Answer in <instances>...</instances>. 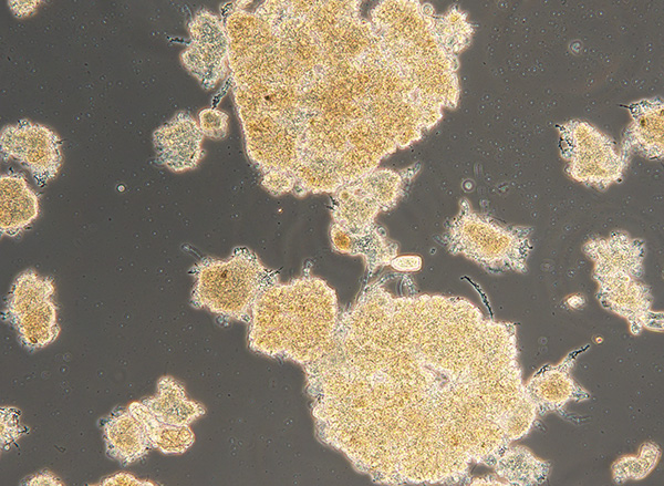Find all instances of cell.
<instances>
[{
  "label": "cell",
  "instance_id": "6da1fadb",
  "mask_svg": "<svg viewBox=\"0 0 664 486\" xmlns=\"http://www.w3.org/2000/svg\"><path fill=\"white\" fill-rule=\"evenodd\" d=\"M319 440L377 484H452L505 442L520 382L487 322L457 297L367 285L303 365Z\"/></svg>",
  "mask_w": 664,
  "mask_h": 486
},
{
  "label": "cell",
  "instance_id": "7a4b0ae2",
  "mask_svg": "<svg viewBox=\"0 0 664 486\" xmlns=\"http://www.w3.org/2000/svg\"><path fill=\"white\" fill-rule=\"evenodd\" d=\"M335 291L321 278L304 275L267 285L251 310L249 348L302 366L331 342L340 318Z\"/></svg>",
  "mask_w": 664,
  "mask_h": 486
},
{
  "label": "cell",
  "instance_id": "3957f363",
  "mask_svg": "<svg viewBox=\"0 0 664 486\" xmlns=\"http://www.w3.org/2000/svg\"><path fill=\"white\" fill-rule=\"evenodd\" d=\"M438 14L430 3L391 0L377 3L370 20L418 91L442 108H455L459 54L444 42Z\"/></svg>",
  "mask_w": 664,
  "mask_h": 486
},
{
  "label": "cell",
  "instance_id": "277c9868",
  "mask_svg": "<svg viewBox=\"0 0 664 486\" xmlns=\"http://www.w3.org/2000/svg\"><path fill=\"white\" fill-rule=\"evenodd\" d=\"M582 249L594 262L593 278L601 306L625 318L632 334H639L643 328L662 331L663 313L651 309V290L639 280L643 273L644 242L616 230L587 241Z\"/></svg>",
  "mask_w": 664,
  "mask_h": 486
},
{
  "label": "cell",
  "instance_id": "5b68a950",
  "mask_svg": "<svg viewBox=\"0 0 664 486\" xmlns=\"http://www.w3.org/2000/svg\"><path fill=\"white\" fill-rule=\"evenodd\" d=\"M194 278L190 306L206 309L226 320L249 323L252 306L260 291L278 280L247 247H236L226 259L204 257L190 269Z\"/></svg>",
  "mask_w": 664,
  "mask_h": 486
},
{
  "label": "cell",
  "instance_id": "8992f818",
  "mask_svg": "<svg viewBox=\"0 0 664 486\" xmlns=\"http://www.w3.org/2000/svg\"><path fill=\"white\" fill-rule=\"evenodd\" d=\"M532 229L502 224L475 211L467 198L459 200L457 215L448 223L445 242L453 255H463L492 275L526 272L532 250Z\"/></svg>",
  "mask_w": 664,
  "mask_h": 486
},
{
  "label": "cell",
  "instance_id": "52a82bcc",
  "mask_svg": "<svg viewBox=\"0 0 664 486\" xmlns=\"http://www.w3.org/2000/svg\"><path fill=\"white\" fill-rule=\"evenodd\" d=\"M560 156L573 180L601 192L621 180L630 164L614 139L585 121L570 120L557 125Z\"/></svg>",
  "mask_w": 664,
  "mask_h": 486
},
{
  "label": "cell",
  "instance_id": "ba28073f",
  "mask_svg": "<svg viewBox=\"0 0 664 486\" xmlns=\"http://www.w3.org/2000/svg\"><path fill=\"white\" fill-rule=\"evenodd\" d=\"M54 291L52 278L33 269L20 272L11 283L2 319L15 330L20 344L29 351L48 347L60 334Z\"/></svg>",
  "mask_w": 664,
  "mask_h": 486
},
{
  "label": "cell",
  "instance_id": "9c48e42d",
  "mask_svg": "<svg viewBox=\"0 0 664 486\" xmlns=\"http://www.w3.org/2000/svg\"><path fill=\"white\" fill-rule=\"evenodd\" d=\"M62 141L48 126L23 118L0 132L3 161H14L27 169L39 187L53 180L63 163Z\"/></svg>",
  "mask_w": 664,
  "mask_h": 486
},
{
  "label": "cell",
  "instance_id": "30bf717a",
  "mask_svg": "<svg viewBox=\"0 0 664 486\" xmlns=\"http://www.w3.org/2000/svg\"><path fill=\"white\" fill-rule=\"evenodd\" d=\"M187 31L189 41L179 59L201 89L212 90L229 72V40L217 14L201 8L193 13Z\"/></svg>",
  "mask_w": 664,
  "mask_h": 486
},
{
  "label": "cell",
  "instance_id": "8fae6325",
  "mask_svg": "<svg viewBox=\"0 0 664 486\" xmlns=\"http://www.w3.org/2000/svg\"><path fill=\"white\" fill-rule=\"evenodd\" d=\"M204 138L197 120L185 111L175 113L152 135L157 162L174 173L193 170L199 165Z\"/></svg>",
  "mask_w": 664,
  "mask_h": 486
},
{
  "label": "cell",
  "instance_id": "7c38bea8",
  "mask_svg": "<svg viewBox=\"0 0 664 486\" xmlns=\"http://www.w3.org/2000/svg\"><path fill=\"white\" fill-rule=\"evenodd\" d=\"M631 123L623 132L620 151L631 161L640 155L649 161H662L663 101L660 97L642 99L629 106Z\"/></svg>",
  "mask_w": 664,
  "mask_h": 486
},
{
  "label": "cell",
  "instance_id": "4fadbf2b",
  "mask_svg": "<svg viewBox=\"0 0 664 486\" xmlns=\"http://www.w3.org/2000/svg\"><path fill=\"white\" fill-rule=\"evenodd\" d=\"M384 211L382 205L357 178L332 193V224L352 238H361L378 231L376 216Z\"/></svg>",
  "mask_w": 664,
  "mask_h": 486
},
{
  "label": "cell",
  "instance_id": "5bb4252c",
  "mask_svg": "<svg viewBox=\"0 0 664 486\" xmlns=\"http://www.w3.org/2000/svg\"><path fill=\"white\" fill-rule=\"evenodd\" d=\"M106 456L122 465L145 457L153 448L139 420L126 407L113 410L102 422Z\"/></svg>",
  "mask_w": 664,
  "mask_h": 486
},
{
  "label": "cell",
  "instance_id": "9a60e30c",
  "mask_svg": "<svg viewBox=\"0 0 664 486\" xmlns=\"http://www.w3.org/2000/svg\"><path fill=\"white\" fill-rule=\"evenodd\" d=\"M39 196L31 189L25 177L17 172L0 176V231L2 236L15 237L39 216Z\"/></svg>",
  "mask_w": 664,
  "mask_h": 486
},
{
  "label": "cell",
  "instance_id": "2e32d148",
  "mask_svg": "<svg viewBox=\"0 0 664 486\" xmlns=\"http://www.w3.org/2000/svg\"><path fill=\"white\" fill-rule=\"evenodd\" d=\"M141 402L157 420L177 426H189L206 413V409L190 400L185 387L169 375L158 379L156 394Z\"/></svg>",
  "mask_w": 664,
  "mask_h": 486
},
{
  "label": "cell",
  "instance_id": "e0dca14e",
  "mask_svg": "<svg viewBox=\"0 0 664 486\" xmlns=\"http://www.w3.org/2000/svg\"><path fill=\"white\" fill-rule=\"evenodd\" d=\"M330 238L332 248L335 251L351 256H362L366 268L371 272L378 267L390 265L397 256V246L380 231L366 237L352 238L340 227L331 224Z\"/></svg>",
  "mask_w": 664,
  "mask_h": 486
},
{
  "label": "cell",
  "instance_id": "ac0fdd59",
  "mask_svg": "<svg viewBox=\"0 0 664 486\" xmlns=\"http://www.w3.org/2000/svg\"><path fill=\"white\" fill-rule=\"evenodd\" d=\"M127 409L139 420L153 446L163 454H183L195 442L189 426H177L157 420L141 402H132Z\"/></svg>",
  "mask_w": 664,
  "mask_h": 486
},
{
  "label": "cell",
  "instance_id": "d6986e66",
  "mask_svg": "<svg viewBox=\"0 0 664 486\" xmlns=\"http://www.w3.org/2000/svg\"><path fill=\"white\" fill-rule=\"evenodd\" d=\"M658 457V447L646 443L641 448L639 457H623L613 464V478L619 484L627 479L643 478L654 468Z\"/></svg>",
  "mask_w": 664,
  "mask_h": 486
},
{
  "label": "cell",
  "instance_id": "ffe728a7",
  "mask_svg": "<svg viewBox=\"0 0 664 486\" xmlns=\"http://www.w3.org/2000/svg\"><path fill=\"white\" fill-rule=\"evenodd\" d=\"M228 114L215 107L203 108L198 113V125L205 137L222 139L228 131Z\"/></svg>",
  "mask_w": 664,
  "mask_h": 486
},
{
  "label": "cell",
  "instance_id": "44dd1931",
  "mask_svg": "<svg viewBox=\"0 0 664 486\" xmlns=\"http://www.w3.org/2000/svg\"><path fill=\"white\" fill-rule=\"evenodd\" d=\"M27 432L21 423V412L13 406L1 407V447L9 448Z\"/></svg>",
  "mask_w": 664,
  "mask_h": 486
},
{
  "label": "cell",
  "instance_id": "7402d4cb",
  "mask_svg": "<svg viewBox=\"0 0 664 486\" xmlns=\"http://www.w3.org/2000/svg\"><path fill=\"white\" fill-rule=\"evenodd\" d=\"M96 485L102 486H154L155 483L146 479H138L128 473H116L103 478Z\"/></svg>",
  "mask_w": 664,
  "mask_h": 486
},
{
  "label": "cell",
  "instance_id": "603a6c76",
  "mask_svg": "<svg viewBox=\"0 0 664 486\" xmlns=\"http://www.w3.org/2000/svg\"><path fill=\"white\" fill-rule=\"evenodd\" d=\"M8 7L15 18L22 19L33 14L41 3L39 0H9Z\"/></svg>",
  "mask_w": 664,
  "mask_h": 486
},
{
  "label": "cell",
  "instance_id": "cb8c5ba5",
  "mask_svg": "<svg viewBox=\"0 0 664 486\" xmlns=\"http://www.w3.org/2000/svg\"><path fill=\"white\" fill-rule=\"evenodd\" d=\"M28 486H62L64 483L50 471H41L23 480Z\"/></svg>",
  "mask_w": 664,
  "mask_h": 486
},
{
  "label": "cell",
  "instance_id": "d4e9b609",
  "mask_svg": "<svg viewBox=\"0 0 664 486\" xmlns=\"http://www.w3.org/2000/svg\"><path fill=\"white\" fill-rule=\"evenodd\" d=\"M390 265L397 271H417L422 268V259L418 256H396Z\"/></svg>",
  "mask_w": 664,
  "mask_h": 486
},
{
  "label": "cell",
  "instance_id": "484cf974",
  "mask_svg": "<svg viewBox=\"0 0 664 486\" xmlns=\"http://www.w3.org/2000/svg\"><path fill=\"white\" fill-rule=\"evenodd\" d=\"M474 485H506L505 483L500 482L499 479L495 478L491 475H488L486 477H481V478H477V479H473Z\"/></svg>",
  "mask_w": 664,
  "mask_h": 486
}]
</instances>
